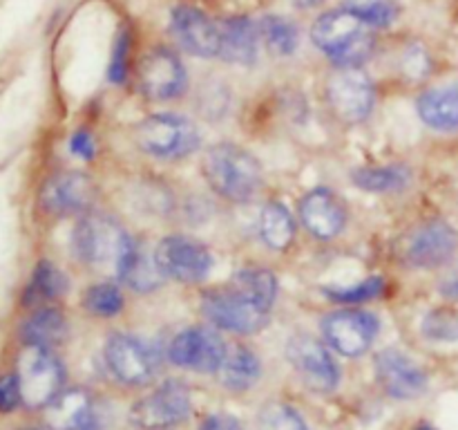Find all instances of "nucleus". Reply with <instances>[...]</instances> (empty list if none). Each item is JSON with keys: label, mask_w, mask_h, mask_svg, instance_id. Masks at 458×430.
I'll return each mask as SVG.
<instances>
[{"label": "nucleus", "mask_w": 458, "mask_h": 430, "mask_svg": "<svg viewBox=\"0 0 458 430\" xmlns=\"http://www.w3.org/2000/svg\"><path fill=\"white\" fill-rule=\"evenodd\" d=\"M311 40L338 67H360L376 47L369 25L344 7L318 16L311 27Z\"/></svg>", "instance_id": "f03ea898"}, {"label": "nucleus", "mask_w": 458, "mask_h": 430, "mask_svg": "<svg viewBox=\"0 0 458 430\" xmlns=\"http://www.w3.org/2000/svg\"><path fill=\"white\" fill-rule=\"evenodd\" d=\"M259 237L276 251H286L295 240V222L280 202H268L259 213Z\"/></svg>", "instance_id": "bb28decb"}, {"label": "nucleus", "mask_w": 458, "mask_h": 430, "mask_svg": "<svg viewBox=\"0 0 458 430\" xmlns=\"http://www.w3.org/2000/svg\"><path fill=\"white\" fill-rule=\"evenodd\" d=\"M259 430H309L307 421L302 419L295 408L289 403L271 401L259 410L258 417Z\"/></svg>", "instance_id": "72a5a7b5"}, {"label": "nucleus", "mask_w": 458, "mask_h": 430, "mask_svg": "<svg viewBox=\"0 0 458 430\" xmlns=\"http://www.w3.org/2000/svg\"><path fill=\"white\" fill-rule=\"evenodd\" d=\"M347 206L329 188H316L300 200V219L318 240H334L344 231Z\"/></svg>", "instance_id": "a211bd4d"}, {"label": "nucleus", "mask_w": 458, "mask_h": 430, "mask_svg": "<svg viewBox=\"0 0 458 430\" xmlns=\"http://www.w3.org/2000/svg\"><path fill=\"white\" fill-rule=\"evenodd\" d=\"M70 150L83 161L94 159V155H97V142H94L92 133H89V130H85V128L76 130V133L72 134V139H70Z\"/></svg>", "instance_id": "ea45409f"}, {"label": "nucleus", "mask_w": 458, "mask_h": 430, "mask_svg": "<svg viewBox=\"0 0 458 430\" xmlns=\"http://www.w3.org/2000/svg\"><path fill=\"white\" fill-rule=\"evenodd\" d=\"M199 130L188 116L174 112L150 115L134 128L139 150L157 159H182L199 148Z\"/></svg>", "instance_id": "20e7f679"}, {"label": "nucleus", "mask_w": 458, "mask_h": 430, "mask_svg": "<svg viewBox=\"0 0 458 430\" xmlns=\"http://www.w3.org/2000/svg\"><path fill=\"white\" fill-rule=\"evenodd\" d=\"M414 430H437V428H434V426H429V424H420V426H416Z\"/></svg>", "instance_id": "37998d69"}, {"label": "nucleus", "mask_w": 458, "mask_h": 430, "mask_svg": "<svg viewBox=\"0 0 458 430\" xmlns=\"http://www.w3.org/2000/svg\"><path fill=\"white\" fill-rule=\"evenodd\" d=\"M327 103L338 121L362 124L374 110V85L360 67H338L327 81Z\"/></svg>", "instance_id": "0eeeda50"}, {"label": "nucleus", "mask_w": 458, "mask_h": 430, "mask_svg": "<svg viewBox=\"0 0 458 430\" xmlns=\"http://www.w3.org/2000/svg\"><path fill=\"white\" fill-rule=\"evenodd\" d=\"M128 240L130 236L114 218L101 213H85L74 227L72 249H74L76 258L88 267H110L116 273Z\"/></svg>", "instance_id": "7ed1b4c3"}, {"label": "nucleus", "mask_w": 458, "mask_h": 430, "mask_svg": "<svg viewBox=\"0 0 458 430\" xmlns=\"http://www.w3.org/2000/svg\"><path fill=\"white\" fill-rule=\"evenodd\" d=\"M22 403L21 381L18 374H3L0 376V412L16 410Z\"/></svg>", "instance_id": "58836bf2"}, {"label": "nucleus", "mask_w": 458, "mask_h": 430, "mask_svg": "<svg viewBox=\"0 0 458 430\" xmlns=\"http://www.w3.org/2000/svg\"><path fill=\"white\" fill-rule=\"evenodd\" d=\"M233 287L242 291V294L249 296L253 303H258L259 307L271 312L273 303L277 298V278L271 269L264 267H250V269H242L233 276L231 280Z\"/></svg>", "instance_id": "cd10ccee"}, {"label": "nucleus", "mask_w": 458, "mask_h": 430, "mask_svg": "<svg viewBox=\"0 0 458 430\" xmlns=\"http://www.w3.org/2000/svg\"><path fill=\"white\" fill-rule=\"evenodd\" d=\"M352 182L369 193L405 191L411 184V170L405 164L362 166L352 173Z\"/></svg>", "instance_id": "a878e982"}, {"label": "nucleus", "mask_w": 458, "mask_h": 430, "mask_svg": "<svg viewBox=\"0 0 458 430\" xmlns=\"http://www.w3.org/2000/svg\"><path fill=\"white\" fill-rule=\"evenodd\" d=\"M22 340L25 345H38V348H56L67 336V321L61 309L40 307L22 322Z\"/></svg>", "instance_id": "393cba45"}, {"label": "nucleus", "mask_w": 458, "mask_h": 430, "mask_svg": "<svg viewBox=\"0 0 458 430\" xmlns=\"http://www.w3.org/2000/svg\"><path fill=\"white\" fill-rule=\"evenodd\" d=\"M201 170L208 186L219 197L235 204L250 202L264 182L262 164L237 143H215L201 159Z\"/></svg>", "instance_id": "f257e3e1"}, {"label": "nucleus", "mask_w": 458, "mask_h": 430, "mask_svg": "<svg viewBox=\"0 0 458 430\" xmlns=\"http://www.w3.org/2000/svg\"><path fill=\"white\" fill-rule=\"evenodd\" d=\"M454 186H456V195H458V170H456V177H454Z\"/></svg>", "instance_id": "c03bdc74"}, {"label": "nucleus", "mask_w": 458, "mask_h": 430, "mask_svg": "<svg viewBox=\"0 0 458 430\" xmlns=\"http://www.w3.org/2000/svg\"><path fill=\"white\" fill-rule=\"evenodd\" d=\"M83 307L92 316L112 318L123 312L125 298L116 285H112V282H98V285H92L85 289Z\"/></svg>", "instance_id": "7c9ffc66"}, {"label": "nucleus", "mask_w": 458, "mask_h": 430, "mask_svg": "<svg viewBox=\"0 0 458 430\" xmlns=\"http://www.w3.org/2000/svg\"><path fill=\"white\" fill-rule=\"evenodd\" d=\"M191 415V390L177 379H168L139 399L130 410V419L137 428L164 430L182 424Z\"/></svg>", "instance_id": "1a4fd4ad"}, {"label": "nucleus", "mask_w": 458, "mask_h": 430, "mask_svg": "<svg viewBox=\"0 0 458 430\" xmlns=\"http://www.w3.org/2000/svg\"><path fill=\"white\" fill-rule=\"evenodd\" d=\"M228 103V90L222 83H208L201 88L199 94V108L208 119L224 115Z\"/></svg>", "instance_id": "4c0bfd02"}, {"label": "nucleus", "mask_w": 458, "mask_h": 430, "mask_svg": "<svg viewBox=\"0 0 458 430\" xmlns=\"http://www.w3.org/2000/svg\"><path fill=\"white\" fill-rule=\"evenodd\" d=\"M67 287H70V280H67L65 273L49 260H43V262L36 264L34 276H31L30 287L25 291V303L36 305L43 303V300H56L65 294Z\"/></svg>", "instance_id": "c85d7f7f"}, {"label": "nucleus", "mask_w": 458, "mask_h": 430, "mask_svg": "<svg viewBox=\"0 0 458 430\" xmlns=\"http://www.w3.org/2000/svg\"><path fill=\"white\" fill-rule=\"evenodd\" d=\"M344 9L369 27H387L396 21V0H344Z\"/></svg>", "instance_id": "473e14b6"}, {"label": "nucleus", "mask_w": 458, "mask_h": 430, "mask_svg": "<svg viewBox=\"0 0 458 430\" xmlns=\"http://www.w3.org/2000/svg\"><path fill=\"white\" fill-rule=\"evenodd\" d=\"M387 291V282H385L383 276H371L365 278L358 285H349V287H325L322 294L327 298H331L334 303L340 305H360L367 303V300L380 298V296Z\"/></svg>", "instance_id": "2f4dec72"}, {"label": "nucleus", "mask_w": 458, "mask_h": 430, "mask_svg": "<svg viewBox=\"0 0 458 430\" xmlns=\"http://www.w3.org/2000/svg\"><path fill=\"white\" fill-rule=\"evenodd\" d=\"M155 258L164 276L186 282V285L201 282L213 267V254L208 246L188 236L164 237L157 245Z\"/></svg>", "instance_id": "9b49d317"}, {"label": "nucleus", "mask_w": 458, "mask_h": 430, "mask_svg": "<svg viewBox=\"0 0 458 430\" xmlns=\"http://www.w3.org/2000/svg\"><path fill=\"white\" fill-rule=\"evenodd\" d=\"M378 318L365 309H338L322 318V336L335 352L360 357L378 336Z\"/></svg>", "instance_id": "f8f14e48"}, {"label": "nucleus", "mask_w": 458, "mask_h": 430, "mask_svg": "<svg viewBox=\"0 0 458 430\" xmlns=\"http://www.w3.org/2000/svg\"><path fill=\"white\" fill-rule=\"evenodd\" d=\"M139 90L152 101H168L182 97L188 74L177 54L168 47H155L139 63Z\"/></svg>", "instance_id": "2eb2a0df"}, {"label": "nucleus", "mask_w": 458, "mask_h": 430, "mask_svg": "<svg viewBox=\"0 0 458 430\" xmlns=\"http://www.w3.org/2000/svg\"><path fill=\"white\" fill-rule=\"evenodd\" d=\"M25 430H36V428H25Z\"/></svg>", "instance_id": "a18cd8bd"}, {"label": "nucleus", "mask_w": 458, "mask_h": 430, "mask_svg": "<svg viewBox=\"0 0 458 430\" xmlns=\"http://www.w3.org/2000/svg\"><path fill=\"white\" fill-rule=\"evenodd\" d=\"M170 30L174 40L192 56H219V22L210 21L201 9L179 4L170 16Z\"/></svg>", "instance_id": "f3484780"}, {"label": "nucleus", "mask_w": 458, "mask_h": 430, "mask_svg": "<svg viewBox=\"0 0 458 430\" xmlns=\"http://www.w3.org/2000/svg\"><path fill=\"white\" fill-rule=\"evenodd\" d=\"M199 430H242L240 421L233 415H224V412H217V415H208L201 424Z\"/></svg>", "instance_id": "a19ab883"}, {"label": "nucleus", "mask_w": 458, "mask_h": 430, "mask_svg": "<svg viewBox=\"0 0 458 430\" xmlns=\"http://www.w3.org/2000/svg\"><path fill=\"white\" fill-rule=\"evenodd\" d=\"M226 349V343L213 327H188L170 340L168 358L183 370L213 374L222 367Z\"/></svg>", "instance_id": "9d476101"}, {"label": "nucleus", "mask_w": 458, "mask_h": 430, "mask_svg": "<svg viewBox=\"0 0 458 430\" xmlns=\"http://www.w3.org/2000/svg\"><path fill=\"white\" fill-rule=\"evenodd\" d=\"M130 49H132V39H130V31L123 30L114 43V52H112V61H110V72H107L112 83H121V81H125V76H128Z\"/></svg>", "instance_id": "e433bc0d"}, {"label": "nucleus", "mask_w": 458, "mask_h": 430, "mask_svg": "<svg viewBox=\"0 0 458 430\" xmlns=\"http://www.w3.org/2000/svg\"><path fill=\"white\" fill-rule=\"evenodd\" d=\"M419 116L425 125L441 133L458 130V83L432 88L419 97Z\"/></svg>", "instance_id": "5701e85b"}, {"label": "nucleus", "mask_w": 458, "mask_h": 430, "mask_svg": "<svg viewBox=\"0 0 458 430\" xmlns=\"http://www.w3.org/2000/svg\"><path fill=\"white\" fill-rule=\"evenodd\" d=\"M401 72L410 81H423L432 74V56L428 47L420 43H411L401 54Z\"/></svg>", "instance_id": "c9c22d12"}, {"label": "nucleus", "mask_w": 458, "mask_h": 430, "mask_svg": "<svg viewBox=\"0 0 458 430\" xmlns=\"http://www.w3.org/2000/svg\"><path fill=\"white\" fill-rule=\"evenodd\" d=\"M259 374H262V363L253 349L246 345H233L226 349V357L219 367V379L224 388L233 392H246L258 383Z\"/></svg>", "instance_id": "b1692460"}, {"label": "nucleus", "mask_w": 458, "mask_h": 430, "mask_svg": "<svg viewBox=\"0 0 458 430\" xmlns=\"http://www.w3.org/2000/svg\"><path fill=\"white\" fill-rule=\"evenodd\" d=\"M116 276L130 289L139 291V294H148V291H155L161 285L164 273H161L159 264H157L155 254H148L146 246L130 236L123 255L119 260V267H116Z\"/></svg>", "instance_id": "4be33fe9"}, {"label": "nucleus", "mask_w": 458, "mask_h": 430, "mask_svg": "<svg viewBox=\"0 0 458 430\" xmlns=\"http://www.w3.org/2000/svg\"><path fill=\"white\" fill-rule=\"evenodd\" d=\"M259 36L264 39L267 47L277 56H291L298 49L300 31L289 18L267 16L259 22Z\"/></svg>", "instance_id": "c756f323"}, {"label": "nucleus", "mask_w": 458, "mask_h": 430, "mask_svg": "<svg viewBox=\"0 0 458 430\" xmlns=\"http://www.w3.org/2000/svg\"><path fill=\"white\" fill-rule=\"evenodd\" d=\"M259 25L246 16H233L219 22V58L235 65H253L258 61Z\"/></svg>", "instance_id": "aec40b11"}, {"label": "nucleus", "mask_w": 458, "mask_h": 430, "mask_svg": "<svg viewBox=\"0 0 458 430\" xmlns=\"http://www.w3.org/2000/svg\"><path fill=\"white\" fill-rule=\"evenodd\" d=\"M458 249V233L445 219H429L416 227L403 245V258L410 267L437 269L450 262Z\"/></svg>", "instance_id": "ddd939ff"}, {"label": "nucleus", "mask_w": 458, "mask_h": 430, "mask_svg": "<svg viewBox=\"0 0 458 430\" xmlns=\"http://www.w3.org/2000/svg\"><path fill=\"white\" fill-rule=\"evenodd\" d=\"M286 357L302 383L313 392H331L340 381V367L329 349L309 334H298L286 345Z\"/></svg>", "instance_id": "4468645a"}, {"label": "nucleus", "mask_w": 458, "mask_h": 430, "mask_svg": "<svg viewBox=\"0 0 458 430\" xmlns=\"http://www.w3.org/2000/svg\"><path fill=\"white\" fill-rule=\"evenodd\" d=\"M94 197H97V186L88 175L65 170L45 182L40 204L49 215L65 218V215L85 213L92 206Z\"/></svg>", "instance_id": "dca6fc26"}, {"label": "nucleus", "mask_w": 458, "mask_h": 430, "mask_svg": "<svg viewBox=\"0 0 458 430\" xmlns=\"http://www.w3.org/2000/svg\"><path fill=\"white\" fill-rule=\"evenodd\" d=\"M201 309L215 327L233 331V334H258L268 322L267 309L259 307L233 285L206 291L201 298Z\"/></svg>", "instance_id": "423d86ee"}, {"label": "nucleus", "mask_w": 458, "mask_h": 430, "mask_svg": "<svg viewBox=\"0 0 458 430\" xmlns=\"http://www.w3.org/2000/svg\"><path fill=\"white\" fill-rule=\"evenodd\" d=\"M376 374L385 392L394 399H414L428 388V374L401 349H383L376 357Z\"/></svg>", "instance_id": "6ab92c4d"}, {"label": "nucleus", "mask_w": 458, "mask_h": 430, "mask_svg": "<svg viewBox=\"0 0 458 430\" xmlns=\"http://www.w3.org/2000/svg\"><path fill=\"white\" fill-rule=\"evenodd\" d=\"M298 3V7H313V4H318L320 0H295Z\"/></svg>", "instance_id": "79ce46f5"}, {"label": "nucleus", "mask_w": 458, "mask_h": 430, "mask_svg": "<svg viewBox=\"0 0 458 430\" xmlns=\"http://www.w3.org/2000/svg\"><path fill=\"white\" fill-rule=\"evenodd\" d=\"M18 381H21L22 403L27 408H47L61 394L65 370L49 348L25 345L18 358Z\"/></svg>", "instance_id": "39448f33"}, {"label": "nucleus", "mask_w": 458, "mask_h": 430, "mask_svg": "<svg viewBox=\"0 0 458 430\" xmlns=\"http://www.w3.org/2000/svg\"><path fill=\"white\" fill-rule=\"evenodd\" d=\"M107 370L125 385H146L159 372L161 357L146 340L130 334H112L103 348Z\"/></svg>", "instance_id": "6e6552de"}, {"label": "nucleus", "mask_w": 458, "mask_h": 430, "mask_svg": "<svg viewBox=\"0 0 458 430\" xmlns=\"http://www.w3.org/2000/svg\"><path fill=\"white\" fill-rule=\"evenodd\" d=\"M45 410L49 426L56 430H98L97 408L85 390L61 392Z\"/></svg>", "instance_id": "412c9836"}, {"label": "nucleus", "mask_w": 458, "mask_h": 430, "mask_svg": "<svg viewBox=\"0 0 458 430\" xmlns=\"http://www.w3.org/2000/svg\"><path fill=\"white\" fill-rule=\"evenodd\" d=\"M423 336L437 343H454L458 340V312L450 307H434L423 318Z\"/></svg>", "instance_id": "f704fd0d"}]
</instances>
